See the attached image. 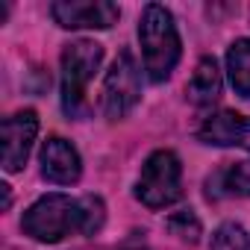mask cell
I'll return each mask as SVG.
<instances>
[{"label":"cell","instance_id":"obj_1","mask_svg":"<svg viewBox=\"0 0 250 250\" xmlns=\"http://www.w3.org/2000/svg\"><path fill=\"white\" fill-rule=\"evenodd\" d=\"M106 221V206L100 197H68V194H44L39 197L21 218V229L44 244H56L68 235H94Z\"/></svg>","mask_w":250,"mask_h":250},{"label":"cell","instance_id":"obj_2","mask_svg":"<svg viewBox=\"0 0 250 250\" xmlns=\"http://www.w3.org/2000/svg\"><path fill=\"white\" fill-rule=\"evenodd\" d=\"M139 44H142V59H145V71L150 83H165L183 53L174 15L165 6L159 3L145 6L142 21H139Z\"/></svg>","mask_w":250,"mask_h":250},{"label":"cell","instance_id":"obj_3","mask_svg":"<svg viewBox=\"0 0 250 250\" xmlns=\"http://www.w3.org/2000/svg\"><path fill=\"white\" fill-rule=\"evenodd\" d=\"M103 62V44L77 39L62 50V109L68 118L83 121L91 115V103L85 97L88 83L94 80Z\"/></svg>","mask_w":250,"mask_h":250},{"label":"cell","instance_id":"obj_4","mask_svg":"<svg viewBox=\"0 0 250 250\" xmlns=\"http://www.w3.org/2000/svg\"><path fill=\"white\" fill-rule=\"evenodd\" d=\"M136 197L147 209H165L183 197V165L174 150H153L142 165Z\"/></svg>","mask_w":250,"mask_h":250},{"label":"cell","instance_id":"obj_5","mask_svg":"<svg viewBox=\"0 0 250 250\" xmlns=\"http://www.w3.org/2000/svg\"><path fill=\"white\" fill-rule=\"evenodd\" d=\"M142 97V74L130 50H121L103 80V112L106 118L118 121L130 115Z\"/></svg>","mask_w":250,"mask_h":250},{"label":"cell","instance_id":"obj_6","mask_svg":"<svg viewBox=\"0 0 250 250\" xmlns=\"http://www.w3.org/2000/svg\"><path fill=\"white\" fill-rule=\"evenodd\" d=\"M50 15L65 30H109L118 24L121 9L109 0H56Z\"/></svg>","mask_w":250,"mask_h":250},{"label":"cell","instance_id":"obj_7","mask_svg":"<svg viewBox=\"0 0 250 250\" xmlns=\"http://www.w3.org/2000/svg\"><path fill=\"white\" fill-rule=\"evenodd\" d=\"M36 133H39V115L33 109H21L3 118V171L15 174L24 168L36 142Z\"/></svg>","mask_w":250,"mask_h":250},{"label":"cell","instance_id":"obj_8","mask_svg":"<svg viewBox=\"0 0 250 250\" xmlns=\"http://www.w3.org/2000/svg\"><path fill=\"white\" fill-rule=\"evenodd\" d=\"M197 139L203 145H215V147H241L250 153V118L232 112V109H221L215 115H209L200 130Z\"/></svg>","mask_w":250,"mask_h":250},{"label":"cell","instance_id":"obj_9","mask_svg":"<svg viewBox=\"0 0 250 250\" xmlns=\"http://www.w3.org/2000/svg\"><path fill=\"white\" fill-rule=\"evenodd\" d=\"M42 174L47 183L74 186L83 174V162H80L77 147L71 142H65L62 136H50L42 147Z\"/></svg>","mask_w":250,"mask_h":250},{"label":"cell","instance_id":"obj_10","mask_svg":"<svg viewBox=\"0 0 250 250\" xmlns=\"http://www.w3.org/2000/svg\"><path fill=\"white\" fill-rule=\"evenodd\" d=\"M206 197H250V162H227L206 180Z\"/></svg>","mask_w":250,"mask_h":250},{"label":"cell","instance_id":"obj_11","mask_svg":"<svg viewBox=\"0 0 250 250\" xmlns=\"http://www.w3.org/2000/svg\"><path fill=\"white\" fill-rule=\"evenodd\" d=\"M186 94L194 106H212L221 97V71L212 56H203L186 85Z\"/></svg>","mask_w":250,"mask_h":250},{"label":"cell","instance_id":"obj_12","mask_svg":"<svg viewBox=\"0 0 250 250\" xmlns=\"http://www.w3.org/2000/svg\"><path fill=\"white\" fill-rule=\"evenodd\" d=\"M227 71L235 94L250 97V39H238L227 50Z\"/></svg>","mask_w":250,"mask_h":250},{"label":"cell","instance_id":"obj_13","mask_svg":"<svg viewBox=\"0 0 250 250\" xmlns=\"http://www.w3.org/2000/svg\"><path fill=\"white\" fill-rule=\"evenodd\" d=\"M165 227H168V232H171V235H177V238H180V241H186V244H197V241H200V235H203L200 218H197L191 209L171 212V215H168V221H165Z\"/></svg>","mask_w":250,"mask_h":250},{"label":"cell","instance_id":"obj_14","mask_svg":"<svg viewBox=\"0 0 250 250\" xmlns=\"http://www.w3.org/2000/svg\"><path fill=\"white\" fill-rule=\"evenodd\" d=\"M209 250H250V235L241 224H221L212 235Z\"/></svg>","mask_w":250,"mask_h":250},{"label":"cell","instance_id":"obj_15","mask_svg":"<svg viewBox=\"0 0 250 250\" xmlns=\"http://www.w3.org/2000/svg\"><path fill=\"white\" fill-rule=\"evenodd\" d=\"M0 194H3V209H9L12 206V191H9L6 183H0Z\"/></svg>","mask_w":250,"mask_h":250}]
</instances>
